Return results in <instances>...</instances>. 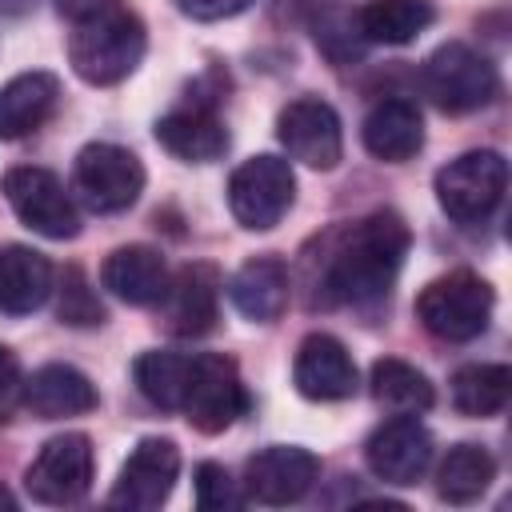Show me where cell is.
Returning <instances> with one entry per match:
<instances>
[{"label":"cell","instance_id":"obj_1","mask_svg":"<svg viewBox=\"0 0 512 512\" xmlns=\"http://www.w3.org/2000/svg\"><path fill=\"white\" fill-rule=\"evenodd\" d=\"M408 244H412V232H408L404 216L392 208H380V212L356 220L328 256L324 300L348 304V308L380 304L404 268Z\"/></svg>","mask_w":512,"mask_h":512},{"label":"cell","instance_id":"obj_2","mask_svg":"<svg viewBox=\"0 0 512 512\" xmlns=\"http://www.w3.org/2000/svg\"><path fill=\"white\" fill-rule=\"evenodd\" d=\"M72 12L68 64L84 84L108 88L136 72L148 48L144 20L120 0H84Z\"/></svg>","mask_w":512,"mask_h":512},{"label":"cell","instance_id":"obj_3","mask_svg":"<svg viewBox=\"0 0 512 512\" xmlns=\"http://www.w3.org/2000/svg\"><path fill=\"white\" fill-rule=\"evenodd\" d=\"M492 284L480 280L468 268H456L448 276H436L432 284H424V292L416 296V320L448 344H468L476 340L488 320H492Z\"/></svg>","mask_w":512,"mask_h":512},{"label":"cell","instance_id":"obj_4","mask_svg":"<svg viewBox=\"0 0 512 512\" xmlns=\"http://www.w3.org/2000/svg\"><path fill=\"white\" fill-rule=\"evenodd\" d=\"M496 68L488 56H480L476 48L460 44V40H448L440 44L424 68H420V88L424 96L440 108V112H476L484 108L492 96H496Z\"/></svg>","mask_w":512,"mask_h":512},{"label":"cell","instance_id":"obj_5","mask_svg":"<svg viewBox=\"0 0 512 512\" xmlns=\"http://www.w3.org/2000/svg\"><path fill=\"white\" fill-rule=\"evenodd\" d=\"M72 192L88 212H100V216L124 212L144 192V164L136 152L120 144H108V140L84 144L72 164Z\"/></svg>","mask_w":512,"mask_h":512},{"label":"cell","instance_id":"obj_6","mask_svg":"<svg viewBox=\"0 0 512 512\" xmlns=\"http://www.w3.org/2000/svg\"><path fill=\"white\" fill-rule=\"evenodd\" d=\"M508 188V160L492 148L464 152L436 172V200L456 224H480L496 212Z\"/></svg>","mask_w":512,"mask_h":512},{"label":"cell","instance_id":"obj_7","mask_svg":"<svg viewBox=\"0 0 512 512\" xmlns=\"http://www.w3.org/2000/svg\"><path fill=\"white\" fill-rule=\"evenodd\" d=\"M292 200H296V172H292V160L284 156H272V152L252 156L228 176V208L236 224L252 232L276 228L280 216L292 208Z\"/></svg>","mask_w":512,"mask_h":512},{"label":"cell","instance_id":"obj_8","mask_svg":"<svg viewBox=\"0 0 512 512\" xmlns=\"http://www.w3.org/2000/svg\"><path fill=\"white\" fill-rule=\"evenodd\" d=\"M0 192L4 200L12 204L16 220L48 240H72L80 232V212H76V200L72 192L64 188V180L48 168H8L4 180H0Z\"/></svg>","mask_w":512,"mask_h":512},{"label":"cell","instance_id":"obj_9","mask_svg":"<svg viewBox=\"0 0 512 512\" xmlns=\"http://www.w3.org/2000/svg\"><path fill=\"white\" fill-rule=\"evenodd\" d=\"M180 412L196 432H208V436L232 428L248 412V392L236 360L224 352H196Z\"/></svg>","mask_w":512,"mask_h":512},{"label":"cell","instance_id":"obj_10","mask_svg":"<svg viewBox=\"0 0 512 512\" xmlns=\"http://www.w3.org/2000/svg\"><path fill=\"white\" fill-rule=\"evenodd\" d=\"M92 472H96V456H92V440L84 432H60L52 436L36 460L24 472V488L36 504H76L88 496L92 488Z\"/></svg>","mask_w":512,"mask_h":512},{"label":"cell","instance_id":"obj_11","mask_svg":"<svg viewBox=\"0 0 512 512\" xmlns=\"http://www.w3.org/2000/svg\"><path fill=\"white\" fill-rule=\"evenodd\" d=\"M276 136L288 152V160L328 172L340 164L344 156V132H340V116L328 100L320 96H300L288 108H280L276 116Z\"/></svg>","mask_w":512,"mask_h":512},{"label":"cell","instance_id":"obj_12","mask_svg":"<svg viewBox=\"0 0 512 512\" xmlns=\"http://www.w3.org/2000/svg\"><path fill=\"white\" fill-rule=\"evenodd\" d=\"M316 480H320L316 452H308L300 444H268L256 456H248L240 484H244V500L280 508V504L304 500Z\"/></svg>","mask_w":512,"mask_h":512},{"label":"cell","instance_id":"obj_13","mask_svg":"<svg viewBox=\"0 0 512 512\" xmlns=\"http://www.w3.org/2000/svg\"><path fill=\"white\" fill-rule=\"evenodd\" d=\"M176 476H180V448L168 436H144L124 460L108 492V504L128 512H152L172 496Z\"/></svg>","mask_w":512,"mask_h":512},{"label":"cell","instance_id":"obj_14","mask_svg":"<svg viewBox=\"0 0 512 512\" xmlns=\"http://www.w3.org/2000/svg\"><path fill=\"white\" fill-rule=\"evenodd\" d=\"M364 460L384 484H416L432 464V432L416 416H392L368 436Z\"/></svg>","mask_w":512,"mask_h":512},{"label":"cell","instance_id":"obj_15","mask_svg":"<svg viewBox=\"0 0 512 512\" xmlns=\"http://www.w3.org/2000/svg\"><path fill=\"white\" fill-rule=\"evenodd\" d=\"M292 384L304 400L316 404H332V400H348L360 384L356 376V360L348 356V348L328 336V332H312L300 340L296 348V364H292Z\"/></svg>","mask_w":512,"mask_h":512},{"label":"cell","instance_id":"obj_16","mask_svg":"<svg viewBox=\"0 0 512 512\" xmlns=\"http://www.w3.org/2000/svg\"><path fill=\"white\" fill-rule=\"evenodd\" d=\"M160 312L172 336H204L220 316V276L212 264H184L168 276Z\"/></svg>","mask_w":512,"mask_h":512},{"label":"cell","instance_id":"obj_17","mask_svg":"<svg viewBox=\"0 0 512 512\" xmlns=\"http://www.w3.org/2000/svg\"><path fill=\"white\" fill-rule=\"evenodd\" d=\"M156 140L164 152L188 164H208L228 152V128L208 104H180L156 120Z\"/></svg>","mask_w":512,"mask_h":512},{"label":"cell","instance_id":"obj_18","mask_svg":"<svg viewBox=\"0 0 512 512\" xmlns=\"http://www.w3.org/2000/svg\"><path fill=\"white\" fill-rule=\"evenodd\" d=\"M364 148L384 164H404L424 148V120L420 108L404 96H384L368 108L360 124Z\"/></svg>","mask_w":512,"mask_h":512},{"label":"cell","instance_id":"obj_19","mask_svg":"<svg viewBox=\"0 0 512 512\" xmlns=\"http://www.w3.org/2000/svg\"><path fill=\"white\" fill-rule=\"evenodd\" d=\"M96 384L72 368V364H44L32 376H24L20 404L40 416V420H60V416H84L96 408Z\"/></svg>","mask_w":512,"mask_h":512},{"label":"cell","instance_id":"obj_20","mask_svg":"<svg viewBox=\"0 0 512 512\" xmlns=\"http://www.w3.org/2000/svg\"><path fill=\"white\" fill-rule=\"evenodd\" d=\"M288 288H292V280H288V264L280 256H252L228 280V296H232L236 312L252 324L280 320V312L288 308Z\"/></svg>","mask_w":512,"mask_h":512},{"label":"cell","instance_id":"obj_21","mask_svg":"<svg viewBox=\"0 0 512 512\" xmlns=\"http://www.w3.org/2000/svg\"><path fill=\"white\" fill-rule=\"evenodd\" d=\"M100 284L124 304H136V308L160 304V296L168 288V264L148 244H124V248L108 252V260L100 268Z\"/></svg>","mask_w":512,"mask_h":512},{"label":"cell","instance_id":"obj_22","mask_svg":"<svg viewBox=\"0 0 512 512\" xmlns=\"http://www.w3.org/2000/svg\"><path fill=\"white\" fill-rule=\"evenodd\" d=\"M52 296V264L28 244L0 248V312L28 316Z\"/></svg>","mask_w":512,"mask_h":512},{"label":"cell","instance_id":"obj_23","mask_svg":"<svg viewBox=\"0 0 512 512\" xmlns=\"http://www.w3.org/2000/svg\"><path fill=\"white\" fill-rule=\"evenodd\" d=\"M60 100V80L52 72H20L0 88V140H20L36 132Z\"/></svg>","mask_w":512,"mask_h":512},{"label":"cell","instance_id":"obj_24","mask_svg":"<svg viewBox=\"0 0 512 512\" xmlns=\"http://www.w3.org/2000/svg\"><path fill=\"white\" fill-rule=\"evenodd\" d=\"M368 392H372V400H376L388 416H420V412H428V408L436 404L432 380H428L420 368H412V364H404V360H396V356H384V360L372 364V372H368Z\"/></svg>","mask_w":512,"mask_h":512},{"label":"cell","instance_id":"obj_25","mask_svg":"<svg viewBox=\"0 0 512 512\" xmlns=\"http://www.w3.org/2000/svg\"><path fill=\"white\" fill-rule=\"evenodd\" d=\"M436 20L432 0H372L356 12V32L368 44H412Z\"/></svg>","mask_w":512,"mask_h":512},{"label":"cell","instance_id":"obj_26","mask_svg":"<svg viewBox=\"0 0 512 512\" xmlns=\"http://www.w3.org/2000/svg\"><path fill=\"white\" fill-rule=\"evenodd\" d=\"M192 376V356L188 352H172V348H152L140 352L132 364V380L140 388V396L164 412H180L184 404V388Z\"/></svg>","mask_w":512,"mask_h":512},{"label":"cell","instance_id":"obj_27","mask_svg":"<svg viewBox=\"0 0 512 512\" xmlns=\"http://www.w3.org/2000/svg\"><path fill=\"white\" fill-rule=\"evenodd\" d=\"M496 480V460L484 444H456L436 468V492L448 504H472Z\"/></svg>","mask_w":512,"mask_h":512},{"label":"cell","instance_id":"obj_28","mask_svg":"<svg viewBox=\"0 0 512 512\" xmlns=\"http://www.w3.org/2000/svg\"><path fill=\"white\" fill-rule=\"evenodd\" d=\"M508 396H512L508 364H464L452 376V404L464 416H476V420L496 416L504 412Z\"/></svg>","mask_w":512,"mask_h":512},{"label":"cell","instance_id":"obj_29","mask_svg":"<svg viewBox=\"0 0 512 512\" xmlns=\"http://www.w3.org/2000/svg\"><path fill=\"white\" fill-rule=\"evenodd\" d=\"M56 312L72 328H92L104 320V304L96 300V292L80 268H64L60 288H56Z\"/></svg>","mask_w":512,"mask_h":512},{"label":"cell","instance_id":"obj_30","mask_svg":"<svg viewBox=\"0 0 512 512\" xmlns=\"http://www.w3.org/2000/svg\"><path fill=\"white\" fill-rule=\"evenodd\" d=\"M192 492H196V508H200V512H236V508L248 504V500H244V488L228 476V468H224V464H212V460L196 464V472H192Z\"/></svg>","mask_w":512,"mask_h":512},{"label":"cell","instance_id":"obj_31","mask_svg":"<svg viewBox=\"0 0 512 512\" xmlns=\"http://www.w3.org/2000/svg\"><path fill=\"white\" fill-rule=\"evenodd\" d=\"M20 388H24V376H20V360L12 348L0 344V424L16 412L20 404Z\"/></svg>","mask_w":512,"mask_h":512},{"label":"cell","instance_id":"obj_32","mask_svg":"<svg viewBox=\"0 0 512 512\" xmlns=\"http://www.w3.org/2000/svg\"><path fill=\"white\" fill-rule=\"evenodd\" d=\"M252 0H172L176 12H184L188 20H228L236 12H244Z\"/></svg>","mask_w":512,"mask_h":512},{"label":"cell","instance_id":"obj_33","mask_svg":"<svg viewBox=\"0 0 512 512\" xmlns=\"http://www.w3.org/2000/svg\"><path fill=\"white\" fill-rule=\"evenodd\" d=\"M0 508H16V496H12L4 484H0Z\"/></svg>","mask_w":512,"mask_h":512}]
</instances>
